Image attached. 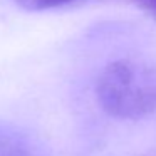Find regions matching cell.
<instances>
[{"mask_svg": "<svg viewBox=\"0 0 156 156\" xmlns=\"http://www.w3.org/2000/svg\"><path fill=\"white\" fill-rule=\"evenodd\" d=\"M20 7L27 10H47V9H55L66 5L72 0H15Z\"/></svg>", "mask_w": 156, "mask_h": 156, "instance_id": "cell-3", "label": "cell"}, {"mask_svg": "<svg viewBox=\"0 0 156 156\" xmlns=\"http://www.w3.org/2000/svg\"><path fill=\"white\" fill-rule=\"evenodd\" d=\"M0 156H35V151L24 133L0 122Z\"/></svg>", "mask_w": 156, "mask_h": 156, "instance_id": "cell-2", "label": "cell"}, {"mask_svg": "<svg viewBox=\"0 0 156 156\" xmlns=\"http://www.w3.org/2000/svg\"><path fill=\"white\" fill-rule=\"evenodd\" d=\"M141 10L148 12L149 15L156 17V0H133Z\"/></svg>", "mask_w": 156, "mask_h": 156, "instance_id": "cell-4", "label": "cell"}, {"mask_svg": "<svg viewBox=\"0 0 156 156\" xmlns=\"http://www.w3.org/2000/svg\"><path fill=\"white\" fill-rule=\"evenodd\" d=\"M98 101L106 112L138 119L156 111V67L121 59L106 66L96 82Z\"/></svg>", "mask_w": 156, "mask_h": 156, "instance_id": "cell-1", "label": "cell"}]
</instances>
